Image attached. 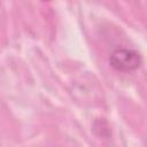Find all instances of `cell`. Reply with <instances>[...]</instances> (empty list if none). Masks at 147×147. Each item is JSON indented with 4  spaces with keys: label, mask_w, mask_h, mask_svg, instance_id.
Returning <instances> with one entry per match:
<instances>
[{
    "label": "cell",
    "mask_w": 147,
    "mask_h": 147,
    "mask_svg": "<svg viewBox=\"0 0 147 147\" xmlns=\"http://www.w3.org/2000/svg\"><path fill=\"white\" fill-rule=\"evenodd\" d=\"M109 63L117 71L129 72V71L137 70L141 65L142 59H141V55L134 49L117 48L110 53Z\"/></svg>",
    "instance_id": "1"
}]
</instances>
